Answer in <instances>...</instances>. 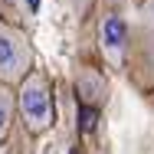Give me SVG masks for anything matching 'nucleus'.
Listing matches in <instances>:
<instances>
[{
	"instance_id": "20e7f679",
	"label": "nucleus",
	"mask_w": 154,
	"mask_h": 154,
	"mask_svg": "<svg viewBox=\"0 0 154 154\" xmlns=\"http://www.w3.org/2000/svg\"><path fill=\"white\" fill-rule=\"evenodd\" d=\"M75 89L82 95V105H85V108H98V105L105 102V92H108L105 79H102L98 72H92V69H82V72H79Z\"/></svg>"
},
{
	"instance_id": "6e6552de",
	"label": "nucleus",
	"mask_w": 154,
	"mask_h": 154,
	"mask_svg": "<svg viewBox=\"0 0 154 154\" xmlns=\"http://www.w3.org/2000/svg\"><path fill=\"white\" fill-rule=\"evenodd\" d=\"M92 154H108V151H92Z\"/></svg>"
},
{
	"instance_id": "f03ea898",
	"label": "nucleus",
	"mask_w": 154,
	"mask_h": 154,
	"mask_svg": "<svg viewBox=\"0 0 154 154\" xmlns=\"http://www.w3.org/2000/svg\"><path fill=\"white\" fill-rule=\"evenodd\" d=\"M30 66H33V49L23 39V33H17L13 26L0 23V82L10 85V82L26 79Z\"/></svg>"
},
{
	"instance_id": "39448f33",
	"label": "nucleus",
	"mask_w": 154,
	"mask_h": 154,
	"mask_svg": "<svg viewBox=\"0 0 154 154\" xmlns=\"http://www.w3.org/2000/svg\"><path fill=\"white\" fill-rule=\"evenodd\" d=\"M13 108H17V98H13V92H10V85H3V82H0V141H3V138H7V131H10Z\"/></svg>"
},
{
	"instance_id": "423d86ee",
	"label": "nucleus",
	"mask_w": 154,
	"mask_h": 154,
	"mask_svg": "<svg viewBox=\"0 0 154 154\" xmlns=\"http://www.w3.org/2000/svg\"><path fill=\"white\" fill-rule=\"evenodd\" d=\"M141 17H144V20L154 26V0H144V7H141Z\"/></svg>"
},
{
	"instance_id": "7ed1b4c3",
	"label": "nucleus",
	"mask_w": 154,
	"mask_h": 154,
	"mask_svg": "<svg viewBox=\"0 0 154 154\" xmlns=\"http://www.w3.org/2000/svg\"><path fill=\"white\" fill-rule=\"evenodd\" d=\"M98 49L105 53V59L115 69H122L125 53H128V23H125V17L118 10L102 13V20H98Z\"/></svg>"
},
{
	"instance_id": "f257e3e1",
	"label": "nucleus",
	"mask_w": 154,
	"mask_h": 154,
	"mask_svg": "<svg viewBox=\"0 0 154 154\" xmlns=\"http://www.w3.org/2000/svg\"><path fill=\"white\" fill-rule=\"evenodd\" d=\"M20 115L33 134H43L49 125H53V95H49V82L43 72H30L20 85Z\"/></svg>"
},
{
	"instance_id": "0eeeda50",
	"label": "nucleus",
	"mask_w": 154,
	"mask_h": 154,
	"mask_svg": "<svg viewBox=\"0 0 154 154\" xmlns=\"http://www.w3.org/2000/svg\"><path fill=\"white\" fill-rule=\"evenodd\" d=\"M105 3H108V7H118V3H122V0H105Z\"/></svg>"
}]
</instances>
